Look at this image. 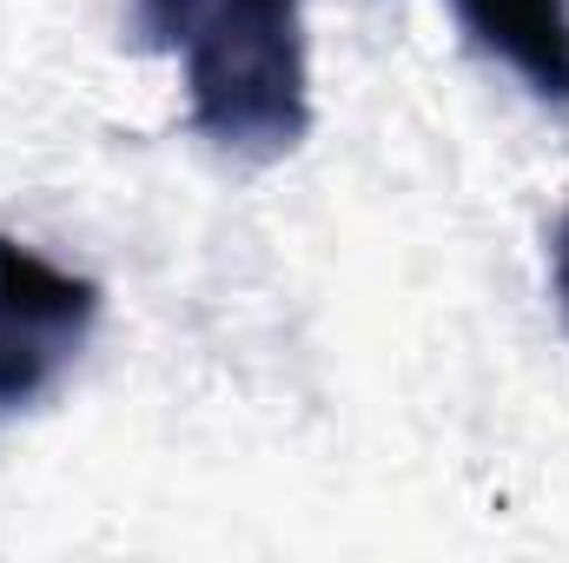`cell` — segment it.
Segmentation results:
<instances>
[{
  "mask_svg": "<svg viewBox=\"0 0 569 563\" xmlns=\"http://www.w3.org/2000/svg\"><path fill=\"white\" fill-rule=\"evenodd\" d=\"M146 47L179 53L192 134L272 166L311 134L305 0H133Z\"/></svg>",
  "mask_w": 569,
  "mask_h": 563,
  "instance_id": "cell-1",
  "label": "cell"
},
{
  "mask_svg": "<svg viewBox=\"0 0 569 563\" xmlns=\"http://www.w3.org/2000/svg\"><path fill=\"white\" fill-rule=\"evenodd\" d=\"M107 292L0 233V424L27 418L80 365Z\"/></svg>",
  "mask_w": 569,
  "mask_h": 563,
  "instance_id": "cell-2",
  "label": "cell"
},
{
  "mask_svg": "<svg viewBox=\"0 0 569 563\" xmlns=\"http://www.w3.org/2000/svg\"><path fill=\"white\" fill-rule=\"evenodd\" d=\"M470 47L510 67L543 107L569 113V0H450Z\"/></svg>",
  "mask_w": 569,
  "mask_h": 563,
  "instance_id": "cell-3",
  "label": "cell"
},
{
  "mask_svg": "<svg viewBox=\"0 0 569 563\" xmlns=\"http://www.w3.org/2000/svg\"><path fill=\"white\" fill-rule=\"evenodd\" d=\"M550 285H557V305H563V318H569V206H563V219H557V233H550Z\"/></svg>",
  "mask_w": 569,
  "mask_h": 563,
  "instance_id": "cell-4",
  "label": "cell"
}]
</instances>
